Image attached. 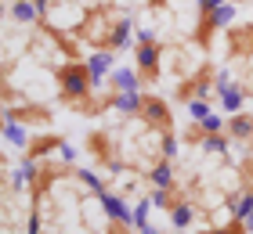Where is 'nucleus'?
I'll use <instances>...</instances> for the list:
<instances>
[{
    "label": "nucleus",
    "instance_id": "25",
    "mask_svg": "<svg viewBox=\"0 0 253 234\" xmlns=\"http://www.w3.org/2000/svg\"><path fill=\"white\" fill-rule=\"evenodd\" d=\"M199 126H203V134H224L228 130V119H224V115H217V112H210Z\"/></svg>",
    "mask_w": 253,
    "mask_h": 234
},
{
    "label": "nucleus",
    "instance_id": "31",
    "mask_svg": "<svg viewBox=\"0 0 253 234\" xmlns=\"http://www.w3.org/2000/svg\"><path fill=\"white\" fill-rule=\"evenodd\" d=\"M58 155H62L65 162H73V159H76V148H73V144H69V140H65V144L58 148Z\"/></svg>",
    "mask_w": 253,
    "mask_h": 234
},
{
    "label": "nucleus",
    "instance_id": "2",
    "mask_svg": "<svg viewBox=\"0 0 253 234\" xmlns=\"http://www.w3.org/2000/svg\"><path fill=\"white\" fill-rule=\"evenodd\" d=\"M134 68L141 76V83H156L163 72V43L156 40V33L137 29L134 33Z\"/></svg>",
    "mask_w": 253,
    "mask_h": 234
},
{
    "label": "nucleus",
    "instance_id": "15",
    "mask_svg": "<svg viewBox=\"0 0 253 234\" xmlns=\"http://www.w3.org/2000/svg\"><path fill=\"white\" fill-rule=\"evenodd\" d=\"M109 104L123 115H137L141 112V90H126V94H109Z\"/></svg>",
    "mask_w": 253,
    "mask_h": 234
},
{
    "label": "nucleus",
    "instance_id": "21",
    "mask_svg": "<svg viewBox=\"0 0 253 234\" xmlns=\"http://www.w3.org/2000/svg\"><path fill=\"white\" fill-rule=\"evenodd\" d=\"M228 140H232L228 134H206L199 148H206V151H213V155H228Z\"/></svg>",
    "mask_w": 253,
    "mask_h": 234
},
{
    "label": "nucleus",
    "instance_id": "7",
    "mask_svg": "<svg viewBox=\"0 0 253 234\" xmlns=\"http://www.w3.org/2000/svg\"><path fill=\"white\" fill-rule=\"evenodd\" d=\"M4 119H18V123H26V126H43V123H51V112L43 108V104L22 101L18 108H15V104H11V108H4Z\"/></svg>",
    "mask_w": 253,
    "mask_h": 234
},
{
    "label": "nucleus",
    "instance_id": "19",
    "mask_svg": "<svg viewBox=\"0 0 253 234\" xmlns=\"http://www.w3.org/2000/svg\"><path fill=\"white\" fill-rule=\"evenodd\" d=\"M148 180H152V187H177V177H174L170 159H159L152 166V173H148Z\"/></svg>",
    "mask_w": 253,
    "mask_h": 234
},
{
    "label": "nucleus",
    "instance_id": "13",
    "mask_svg": "<svg viewBox=\"0 0 253 234\" xmlns=\"http://www.w3.org/2000/svg\"><path fill=\"white\" fill-rule=\"evenodd\" d=\"M134 33H137V29H134V22L126 18V15L116 18V22L109 26V51H123V47L134 40Z\"/></svg>",
    "mask_w": 253,
    "mask_h": 234
},
{
    "label": "nucleus",
    "instance_id": "30",
    "mask_svg": "<svg viewBox=\"0 0 253 234\" xmlns=\"http://www.w3.org/2000/svg\"><path fill=\"white\" fill-rule=\"evenodd\" d=\"M228 4V0H199V15H206V11H213V7H221Z\"/></svg>",
    "mask_w": 253,
    "mask_h": 234
},
{
    "label": "nucleus",
    "instance_id": "23",
    "mask_svg": "<svg viewBox=\"0 0 253 234\" xmlns=\"http://www.w3.org/2000/svg\"><path fill=\"white\" fill-rule=\"evenodd\" d=\"M73 177H76L80 184H87V187H90V191H94L98 198H101V195H105V184H101V180H98V173H94V169H76V173H73Z\"/></svg>",
    "mask_w": 253,
    "mask_h": 234
},
{
    "label": "nucleus",
    "instance_id": "20",
    "mask_svg": "<svg viewBox=\"0 0 253 234\" xmlns=\"http://www.w3.org/2000/svg\"><path fill=\"white\" fill-rule=\"evenodd\" d=\"M11 18L22 22V26H33V22L40 18V11H37L33 0H11Z\"/></svg>",
    "mask_w": 253,
    "mask_h": 234
},
{
    "label": "nucleus",
    "instance_id": "8",
    "mask_svg": "<svg viewBox=\"0 0 253 234\" xmlns=\"http://www.w3.org/2000/svg\"><path fill=\"white\" fill-rule=\"evenodd\" d=\"M109 144H112V137H109V134H101V130L87 137V148H90V155H98V159L105 162V166H109L112 173H123V162L116 159V148H109Z\"/></svg>",
    "mask_w": 253,
    "mask_h": 234
},
{
    "label": "nucleus",
    "instance_id": "22",
    "mask_svg": "<svg viewBox=\"0 0 253 234\" xmlns=\"http://www.w3.org/2000/svg\"><path fill=\"white\" fill-rule=\"evenodd\" d=\"M148 198H152V205H159V209H170V205H174L181 195H177V187H156V191L148 195Z\"/></svg>",
    "mask_w": 253,
    "mask_h": 234
},
{
    "label": "nucleus",
    "instance_id": "11",
    "mask_svg": "<svg viewBox=\"0 0 253 234\" xmlns=\"http://www.w3.org/2000/svg\"><path fill=\"white\" fill-rule=\"evenodd\" d=\"M232 140L239 144H253V112H235L228 115V130H224Z\"/></svg>",
    "mask_w": 253,
    "mask_h": 234
},
{
    "label": "nucleus",
    "instance_id": "10",
    "mask_svg": "<svg viewBox=\"0 0 253 234\" xmlns=\"http://www.w3.org/2000/svg\"><path fill=\"white\" fill-rule=\"evenodd\" d=\"M228 213L243 220L246 231H253V191H250V187H243V191H235V195H228Z\"/></svg>",
    "mask_w": 253,
    "mask_h": 234
},
{
    "label": "nucleus",
    "instance_id": "17",
    "mask_svg": "<svg viewBox=\"0 0 253 234\" xmlns=\"http://www.w3.org/2000/svg\"><path fill=\"white\" fill-rule=\"evenodd\" d=\"M87 68H90V76H94V87H101V79H105L116 65H112V54L109 51H94L87 58Z\"/></svg>",
    "mask_w": 253,
    "mask_h": 234
},
{
    "label": "nucleus",
    "instance_id": "24",
    "mask_svg": "<svg viewBox=\"0 0 253 234\" xmlns=\"http://www.w3.org/2000/svg\"><path fill=\"white\" fill-rule=\"evenodd\" d=\"M195 234H246V224L239 216H232L224 227H206V231H195Z\"/></svg>",
    "mask_w": 253,
    "mask_h": 234
},
{
    "label": "nucleus",
    "instance_id": "12",
    "mask_svg": "<svg viewBox=\"0 0 253 234\" xmlns=\"http://www.w3.org/2000/svg\"><path fill=\"white\" fill-rule=\"evenodd\" d=\"M109 87L112 94H126V90H141V76H137V68H112L109 72Z\"/></svg>",
    "mask_w": 253,
    "mask_h": 234
},
{
    "label": "nucleus",
    "instance_id": "9",
    "mask_svg": "<svg viewBox=\"0 0 253 234\" xmlns=\"http://www.w3.org/2000/svg\"><path fill=\"white\" fill-rule=\"evenodd\" d=\"M101 209H105V216L112 220V224H120V227H134V209H126V202L120 195H101Z\"/></svg>",
    "mask_w": 253,
    "mask_h": 234
},
{
    "label": "nucleus",
    "instance_id": "4",
    "mask_svg": "<svg viewBox=\"0 0 253 234\" xmlns=\"http://www.w3.org/2000/svg\"><path fill=\"white\" fill-rule=\"evenodd\" d=\"M141 123L145 126H152L156 134H167V130H174V115H170V104L163 98H156V94H141Z\"/></svg>",
    "mask_w": 253,
    "mask_h": 234
},
{
    "label": "nucleus",
    "instance_id": "16",
    "mask_svg": "<svg viewBox=\"0 0 253 234\" xmlns=\"http://www.w3.org/2000/svg\"><path fill=\"white\" fill-rule=\"evenodd\" d=\"M62 144H65V137H58V134H43V137H33V140H29L26 155H29V159H40V155H47V151H58Z\"/></svg>",
    "mask_w": 253,
    "mask_h": 234
},
{
    "label": "nucleus",
    "instance_id": "26",
    "mask_svg": "<svg viewBox=\"0 0 253 234\" xmlns=\"http://www.w3.org/2000/svg\"><path fill=\"white\" fill-rule=\"evenodd\" d=\"M188 115H192V123H203L206 115H210V101H206V98L188 101Z\"/></svg>",
    "mask_w": 253,
    "mask_h": 234
},
{
    "label": "nucleus",
    "instance_id": "29",
    "mask_svg": "<svg viewBox=\"0 0 253 234\" xmlns=\"http://www.w3.org/2000/svg\"><path fill=\"white\" fill-rule=\"evenodd\" d=\"M26 234H40V213H37V205H33V213H29V224H26Z\"/></svg>",
    "mask_w": 253,
    "mask_h": 234
},
{
    "label": "nucleus",
    "instance_id": "28",
    "mask_svg": "<svg viewBox=\"0 0 253 234\" xmlns=\"http://www.w3.org/2000/svg\"><path fill=\"white\" fill-rule=\"evenodd\" d=\"M243 184H246L250 191H253V155H250V159L243 162Z\"/></svg>",
    "mask_w": 253,
    "mask_h": 234
},
{
    "label": "nucleus",
    "instance_id": "3",
    "mask_svg": "<svg viewBox=\"0 0 253 234\" xmlns=\"http://www.w3.org/2000/svg\"><path fill=\"white\" fill-rule=\"evenodd\" d=\"M232 18H235V4H221V7L199 15V26H195V43L206 51V47L213 43V33L224 29V26H232Z\"/></svg>",
    "mask_w": 253,
    "mask_h": 234
},
{
    "label": "nucleus",
    "instance_id": "32",
    "mask_svg": "<svg viewBox=\"0 0 253 234\" xmlns=\"http://www.w3.org/2000/svg\"><path fill=\"white\" fill-rule=\"evenodd\" d=\"M134 231H137V234H159V227H152V224H148V220H145V224H137Z\"/></svg>",
    "mask_w": 253,
    "mask_h": 234
},
{
    "label": "nucleus",
    "instance_id": "6",
    "mask_svg": "<svg viewBox=\"0 0 253 234\" xmlns=\"http://www.w3.org/2000/svg\"><path fill=\"white\" fill-rule=\"evenodd\" d=\"M217 83V72H213V65H203L199 72H195L192 79H185V87H177V98L181 101H195V98H206V94L213 90Z\"/></svg>",
    "mask_w": 253,
    "mask_h": 234
},
{
    "label": "nucleus",
    "instance_id": "1",
    "mask_svg": "<svg viewBox=\"0 0 253 234\" xmlns=\"http://www.w3.org/2000/svg\"><path fill=\"white\" fill-rule=\"evenodd\" d=\"M58 87H62V101L65 104H76L84 112H94L98 104H90V90H94V76H90L87 62H65L58 65Z\"/></svg>",
    "mask_w": 253,
    "mask_h": 234
},
{
    "label": "nucleus",
    "instance_id": "5",
    "mask_svg": "<svg viewBox=\"0 0 253 234\" xmlns=\"http://www.w3.org/2000/svg\"><path fill=\"white\" fill-rule=\"evenodd\" d=\"M213 90H217V98H221V108H224L228 115L243 112V104H246V87H243V83H232V79H228V72H217Z\"/></svg>",
    "mask_w": 253,
    "mask_h": 234
},
{
    "label": "nucleus",
    "instance_id": "27",
    "mask_svg": "<svg viewBox=\"0 0 253 234\" xmlns=\"http://www.w3.org/2000/svg\"><path fill=\"white\" fill-rule=\"evenodd\" d=\"M159 155L174 162V155H177V140H174V130H167V134H163V140H159Z\"/></svg>",
    "mask_w": 253,
    "mask_h": 234
},
{
    "label": "nucleus",
    "instance_id": "33",
    "mask_svg": "<svg viewBox=\"0 0 253 234\" xmlns=\"http://www.w3.org/2000/svg\"><path fill=\"white\" fill-rule=\"evenodd\" d=\"M152 4H163V0H152Z\"/></svg>",
    "mask_w": 253,
    "mask_h": 234
},
{
    "label": "nucleus",
    "instance_id": "14",
    "mask_svg": "<svg viewBox=\"0 0 253 234\" xmlns=\"http://www.w3.org/2000/svg\"><path fill=\"white\" fill-rule=\"evenodd\" d=\"M167 213H170V227H174V231H188L195 224V205L188 202V198H177Z\"/></svg>",
    "mask_w": 253,
    "mask_h": 234
},
{
    "label": "nucleus",
    "instance_id": "18",
    "mask_svg": "<svg viewBox=\"0 0 253 234\" xmlns=\"http://www.w3.org/2000/svg\"><path fill=\"white\" fill-rule=\"evenodd\" d=\"M4 140L26 151V148H29V140H33V137H29V126H26V123H18V119H4Z\"/></svg>",
    "mask_w": 253,
    "mask_h": 234
}]
</instances>
